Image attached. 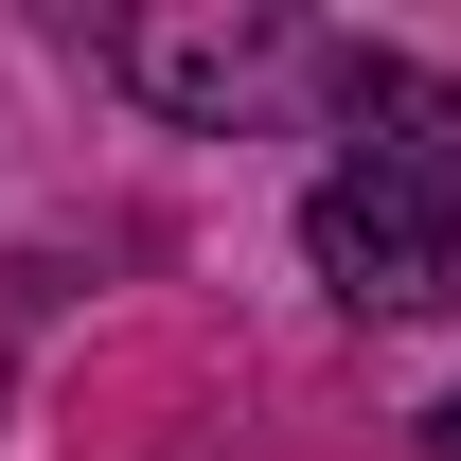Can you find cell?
<instances>
[{
  "label": "cell",
  "instance_id": "obj_3",
  "mask_svg": "<svg viewBox=\"0 0 461 461\" xmlns=\"http://www.w3.org/2000/svg\"><path fill=\"white\" fill-rule=\"evenodd\" d=\"M426 444H444V461H461V391H444V408H426Z\"/></svg>",
  "mask_w": 461,
  "mask_h": 461
},
{
  "label": "cell",
  "instance_id": "obj_2",
  "mask_svg": "<svg viewBox=\"0 0 461 461\" xmlns=\"http://www.w3.org/2000/svg\"><path fill=\"white\" fill-rule=\"evenodd\" d=\"M124 71H142L160 107H230V89L267 71V18H230V36H124Z\"/></svg>",
  "mask_w": 461,
  "mask_h": 461
},
{
  "label": "cell",
  "instance_id": "obj_1",
  "mask_svg": "<svg viewBox=\"0 0 461 461\" xmlns=\"http://www.w3.org/2000/svg\"><path fill=\"white\" fill-rule=\"evenodd\" d=\"M302 249L355 320L461 302V89L408 54H355V160L302 195Z\"/></svg>",
  "mask_w": 461,
  "mask_h": 461
}]
</instances>
